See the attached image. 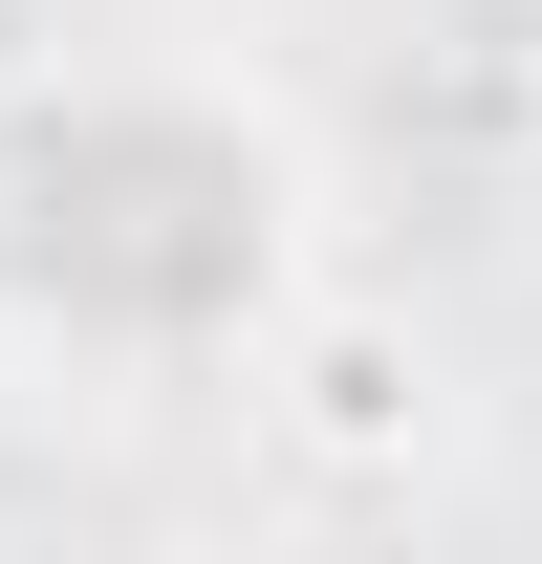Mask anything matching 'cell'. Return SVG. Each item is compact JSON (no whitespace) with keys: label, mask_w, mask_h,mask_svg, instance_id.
I'll list each match as a JSON object with an SVG mask.
<instances>
[{"label":"cell","mask_w":542,"mask_h":564,"mask_svg":"<svg viewBox=\"0 0 542 564\" xmlns=\"http://www.w3.org/2000/svg\"><path fill=\"white\" fill-rule=\"evenodd\" d=\"M0 282L87 348H239L304 282V174L217 87H66L0 152Z\"/></svg>","instance_id":"cell-1"}]
</instances>
